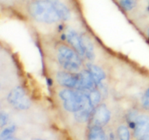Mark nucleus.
<instances>
[{
	"mask_svg": "<svg viewBox=\"0 0 149 140\" xmlns=\"http://www.w3.org/2000/svg\"><path fill=\"white\" fill-rule=\"evenodd\" d=\"M59 96L63 102L64 108L74 113L82 109L89 102L87 95L71 88L63 89Z\"/></svg>",
	"mask_w": 149,
	"mask_h": 140,
	"instance_id": "3",
	"label": "nucleus"
},
{
	"mask_svg": "<svg viewBox=\"0 0 149 140\" xmlns=\"http://www.w3.org/2000/svg\"><path fill=\"white\" fill-rule=\"evenodd\" d=\"M7 101L14 108L18 110H26L30 107L31 102L29 96L22 87L14 88L9 93Z\"/></svg>",
	"mask_w": 149,
	"mask_h": 140,
	"instance_id": "4",
	"label": "nucleus"
},
{
	"mask_svg": "<svg viewBox=\"0 0 149 140\" xmlns=\"http://www.w3.org/2000/svg\"><path fill=\"white\" fill-rule=\"evenodd\" d=\"M148 35H149V29H148Z\"/></svg>",
	"mask_w": 149,
	"mask_h": 140,
	"instance_id": "24",
	"label": "nucleus"
},
{
	"mask_svg": "<svg viewBox=\"0 0 149 140\" xmlns=\"http://www.w3.org/2000/svg\"><path fill=\"white\" fill-rule=\"evenodd\" d=\"M87 69L90 73L91 74L92 77L94 79L96 85L101 86L103 80L106 78V74L104 71L97 65L93 64H89L87 66Z\"/></svg>",
	"mask_w": 149,
	"mask_h": 140,
	"instance_id": "11",
	"label": "nucleus"
},
{
	"mask_svg": "<svg viewBox=\"0 0 149 140\" xmlns=\"http://www.w3.org/2000/svg\"><path fill=\"white\" fill-rule=\"evenodd\" d=\"M142 105L144 109H149V88L146 90L142 99Z\"/></svg>",
	"mask_w": 149,
	"mask_h": 140,
	"instance_id": "19",
	"label": "nucleus"
},
{
	"mask_svg": "<svg viewBox=\"0 0 149 140\" xmlns=\"http://www.w3.org/2000/svg\"><path fill=\"white\" fill-rule=\"evenodd\" d=\"M66 39L68 43L74 48L80 55H84V48H83V42L81 35H79L74 29H69L65 33Z\"/></svg>",
	"mask_w": 149,
	"mask_h": 140,
	"instance_id": "8",
	"label": "nucleus"
},
{
	"mask_svg": "<svg viewBox=\"0 0 149 140\" xmlns=\"http://www.w3.org/2000/svg\"><path fill=\"white\" fill-rule=\"evenodd\" d=\"M119 4L125 11H132L137 6V0H119Z\"/></svg>",
	"mask_w": 149,
	"mask_h": 140,
	"instance_id": "17",
	"label": "nucleus"
},
{
	"mask_svg": "<svg viewBox=\"0 0 149 140\" xmlns=\"http://www.w3.org/2000/svg\"><path fill=\"white\" fill-rule=\"evenodd\" d=\"M111 112L106 104L97 105L93 112L91 120L93 125L103 126L110 120Z\"/></svg>",
	"mask_w": 149,
	"mask_h": 140,
	"instance_id": "6",
	"label": "nucleus"
},
{
	"mask_svg": "<svg viewBox=\"0 0 149 140\" xmlns=\"http://www.w3.org/2000/svg\"><path fill=\"white\" fill-rule=\"evenodd\" d=\"M2 140H19V139H17L15 138H13V137H9V138L4 139H2Z\"/></svg>",
	"mask_w": 149,
	"mask_h": 140,
	"instance_id": "21",
	"label": "nucleus"
},
{
	"mask_svg": "<svg viewBox=\"0 0 149 140\" xmlns=\"http://www.w3.org/2000/svg\"><path fill=\"white\" fill-rule=\"evenodd\" d=\"M82 37L83 48H84V55L88 58L90 61H93L95 58L94 47L93 43L88 37L85 36H81Z\"/></svg>",
	"mask_w": 149,
	"mask_h": 140,
	"instance_id": "14",
	"label": "nucleus"
},
{
	"mask_svg": "<svg viewBox=\"0 0 149 140\" xmlns=\"http://www.w3.org/2000/svg\"><path fill=\"white\" fill-rule=\"evenodd\" d=\"M89 102L93 108L99 105V102L100 101V92L95 89L90 90V93L87 95Z\"/></svg>",
	"mask_w": 149,
	"mask_h": 140,
	"instance_id": "15",
	"label": "nucleus"
},
{
	"mask_svg": "<svg viewBox=\"0 0 149 140\" xmlns=\"http://www.w3.org/2000/svg\"><path fill=\"white\" fill-rule=\"evenodd\" d=\"M57 58L65 71L76 72L81 69L82 66L79 54L74 48L65 45H61L58 48Z\"/></svg>",
	"mask_w": 149,
	"mask_h": 140,
	"instance_id": "2",
	"label": "nucleus"
},
{
	"mask_svg": "<svg viewBox=\"0 0 149 140\" xmlns=\"http://www.w3.org/2000/svg\"><path fill=\"white\" fill-rule=\"evenodd\" d=\"M135 136L138 139H143L149 134V117L147 115L138 116L135 123Z\"/></svg>",
	"mask_w": 149,
	"mask_h": 140,
	"instance_id": "7",
	"label": "nucleus"
},
{
	"mask_svg": "<svg viewBox=\"0 0 149 140\" xmlns=\"http://www.w3.org/2000/svg\"><path fill=\"white\" fill-rule=\"evenodd\" d=\"M9 120V116L6 112H1L0 114V125L1 127H3L7 124V121Z\"/></svg>",
	"mask_w": 149,
	"mask_h": 140,
	"instance_id": "20",
	"label": "nucleus"
},
{
	"mask_svg": "<svg viewBox=\"0 0 149 140\" xmlns=\"http://www.w3.org/2000/svg\"><path fill=\"white\" fill-rule=\"evenodd\" d=\"M117 136L119 140H130V133L129 129L125 125H122L117 128Z\"/></svg>",
	"mask_w": 149,
	"mask_h": 140,
	"instance_id": "16",
	"label": "nucleus"
},
{
	"mask_svg": "<svg viewBox=\"0 0 149 140\" xmlns=\"http://www.w3.org/2000/svg\"><path fill=\"white\" fill-rule=\"evenodd\" d=\"M57 82L66 88L77 89L79 85V74L68 71H58L56 74Z\"/></svg>",
	"mask_w": 149,
	"mask_h": 140,
	"instance_id": "5",
	"label": "nucleus"
},
{
	"mask_svg": "<svg viewBox=\"0 0 149 140\" xmlns=\"http://www.w3.org/2000/svg\"><path fill=\"white\" fill-rule=\"evenodd\" d=\"M15 131V125H10V126L4 128V129L1 131V135H0V139H1V140L9 138V137H11L10 136H11V134H13V133H14Z\"/></svg>",
	"mask_w": 149,
	"mask_h": 140,
	"instance_id": "18",
	"label": "nucleus"
},
{
	"mask_svg": "<svg viewBox=\"0 0 149 140\" xmlns=\"http://www.w3.org/2000/svg\"><path fill=\"white\" fill-rule=\"evenodd\" d=\"M88 140H107L104 131L100 126L93 125L90 129Z\"/></svg>",
	"mask_w": 149,
	"mask_h": 140,
	"instance_id": "13",
	"label": "nucleus"
},
{
	"mask_svg": "<svg viewBox=\"0 0 149 140\" xmlns=\"http://www.w3.org/2000/svg\"><path fill=\"white\" fill-rule=\"evenodd\" d=\"M93 107L90 104V102L80 110L75 112V118L77 121L80 123H85L91 118L93 115Z\"/></svg>",
	"mask_w": 149,
	"mask_h": 140,
	"instance_id": "12",
	"label": "nucleus"
},
{
	"mask_svg": "<svg viewBox=\"0 0 149 140\" xmlns=\"http://www.w3.org/2000/svg\"><path fill=\"white\" fill-rule=\"evenodd\" d=\"M33 140H46V139H35Z\"/></svg>",
	"mask_w": 149,
	"mask_h": 140,
	"instance_id": "23",
	"label": "nucleus"
},
{
	"mask_svg": "<svg viewBox=\"0 0 149 140\" xmlns=\"http://www.w3.org/2000/svg\"><path fill=\"white\" fill-rule=\"evenodd\" d=\"M50 1L53 4L61 20H68L71 18V10L63 1L61 0H50Z\"/></svg>",
	"mask_w": 149,
	"mask_h": 140,
	"instance_id": "10",
	"label": "nucleus"
},
{
	"mask_svg": "<svg viewBox=\"0 0 149 140\" xmlns=\"http://www.w3.org/2000/svg\"><path fill=\"white\" fill-rule=\"evenodd\" d=\"M143 139V140H149V136L147 135L146 136L144 137V138Z\"/></svg>",
	"mask_w": 149,
	"mask_h": 140,
	"instance_id": "22",
	"label": "nucleus"
},
{
	"mask_svg": "<svg viewBox=\"0 0 149 140\" xmlns=\"http://www.w3.org/2000/svg\"><path fill=\"white\" fill-rule=\"evenodd\" d=\"M79 90H91L94 89L95 83L88 70H84L79 73Z\"/></svg>",
	"mask_w": 149,
	"mask_h": 140,
	"instance_id": "9",
	"label": "nucleus"
},
{
	"mask_svg": "<svg viewBox=\"0 0 149 140\" xmlns=\"http://www.w3.org/2000/svg\"><path fill=\"white\" fill-rule=\"evenodd\" d=\"M29 15L40 23H57L61 20L50 0H33L28 5Z\"/></svg>",
	"mask_w": 149,
	"mask_h": 140,
	"instance_id": "1",
	"label": "nucleus"
}]
</instances>
